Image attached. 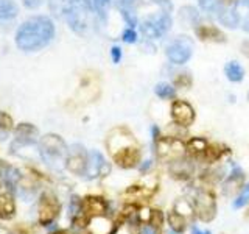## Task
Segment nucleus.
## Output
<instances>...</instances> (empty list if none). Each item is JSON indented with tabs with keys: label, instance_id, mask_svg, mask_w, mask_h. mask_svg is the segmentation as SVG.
<instances>
[{
	"label": "nucleus",
	"instance_id": "5",
	"mask_svg": "<svg viewBox=\"0 0 249 234\" xmlns=\"http://www.w3.org/2000/svg\"><path fill=\"white\" fill-rule=\"evenodd\" d=\"M193 53V44L187 36H179L167 47V58L173 64H184Z\"/></svg>",
	"mask_w": 249,
	"mask_h": 234
},
{
	"label": "nucleus",
	"instance_id": "7",
	"mask_svg": "<svg viewBox=\"0 0 249 234\" xmlns=\"http://www.w3.org/2000/svg\"><path fill=\"white\" fill-rule=\"evenodd\" d=\"M88 159H89V153L84 150L83 145H72L69 148L66 167L75 175H86Z\"/></svg>",
	"mask_w": 249,
	"mask_h": 234
},
{
	"label": "nucleus",
	"instance_id": "1",
	"mask_svg": "<svg viewBox=\"0 0 249 234\" xmlns=\"http://www.w3.org/2000/svg\"><path fill=\"white\" fill-rule=\"evenodd\" d=\"M54 38V25L47 16L30 18L16 33V44L23 52H37L49 45Z\"/></svg>",
	"mask_w": 249,
	"mask_h": 234
},
{
	"label": "nucleus",
	"instance_id": "16",
	"mask_svg": "<svg viewBox=\"0 0 249 234\" xmlns=\"http://www.w3.org/2000/svg\"><path fill=\"white\" fill-rule=\"evenodd\" d=\"M114 223L106 215H95L88 218V231L89 234H112Z\"/></svg>",
	"mask_w": 249,
	"mask_h": 234
},
{
	"label": "nucleus",
	"instance_id": "42",
	"mask_svg": "<svg viewBox=\"0 0 249 234\" xmlns=\"http://www.w3.org/2000/svg\"><path fill=\"white\" fill-rule=\"evenodd\" d=\"M140 234H156L154 226L153 225H145L142 228V231H140Z\"/></svg>",
	"mask_w": 249,
	"mask_h": 234
},
{
	"label": "nucleus",
	"instance_id": "19",
	"mask_svg": "<svg viewBox=\"0 0 249 234\" xmlns=\"http://www.w3.org/2000/svg\"><path fill=\"white\" fill-rule=\"evenodd\" d=\"M241 181H243V172H241L238 167H233V170L231 172V175L228 176L224 183V195H232L235 192H240V186Z\"/></svg>",
	"mask_w": 249,
	"mask_h": 234
},
{
	"label": "nucleus",
	"instance_id": "8",
	"mask_svg": "<svg viewBox=\"0 0 249 234\" xmlns=\"http://www.w3.org/2000/svg\"><path fill=\"white\" fill-rule=\"evenodd\" d=\"M171 119H173V123L178 125V127H190V125L195 122V109L190 103H187L185 100H175L171 103V109H170Z\"/></svg>",
	"mask_w": 249,
	"mask_h": 234
},
{
	"label": "nucleus",
	"instance_id": "32",
	"mask_svg": "<svg viewBox=\"0 0 249 234\" xmlns=\"http://www.w3.org/2000/svg\"><path fill=\"white\" fill-rule=\"evenodd\" d=\"M175 84L176 88H182V89H187L192 86V77L189 74H181L175 78Z\"/></svg>",
	"mask_w": 249,
	"mask_h": 234
},
{
	"label": "nucleus",
	"instance_id": "36",
	"mask_svg": "<svg viewBox=\"0 0 249 234\" xmlns=\"http://www.w3.org/2000/svg\"><path fill=\"white\" fill-rule=\"evenodd\" d=\"M198 2H199V6L202 8V10L207 11V13L213 11L218 5V0H198Z\"/></svg>",
	"mask_w": 249,
	"mask_h": 234
},
{
	"label": "nucleus",
	"instance_id": "37",
	"mask_svg": "<svg viewBox=\"0 0 249 234\" xmlns=\"http://www.w3.org/2000/svg\"><path fill=\"white\" fill-rule=\"evenodd\" d=\"M137 3V0H115V5L122 10H132L134 5Z\"/></svg>",
	"mask_w": 249,
	"mask_h": 234
},
{
	"label": "nucleus",
	"instance_id": "10",
	"mask_svg": "<svg viewBox=\"0 0 249 234\" xmlns=\"http://www.w3.org/2000/svg\"><path fill=\"white\" fill-rule=\"evenodd\" d=\"M39 131L31 123H20L14 130V144H11V150L23 145H31L37 142Z\"/></svg>",
	"mask_w": 249,
	"mask_h": 234
},
{
	"label": "nucleus",
	"instance_id": "3",
	"mask_svg": "<svg viewBox=\"0 0 249 234\" xmlns=\"http://www.w3.org/2000/svg\"><path fill=\"white\" fill-rule=\"evenodd\" d=\"M156 147V155L158 158L163 162H175L182 159V156L185 153V145L182 140H179L176 137H159L158 140H154Z\"/></svg>",
	"mask_w": 249,
	"mask_h": 234
},
{
	"label": "nucleus",
	"instance_id": "12",
	"mask_svg": "<svg viewBox=\"0 0 249 234\" xmlns=\"http://www.w3.org/2000/svg\"><path fill=\"white\" fill-rule=\"evenodd\" d=\"M107 174H109V166L105 161L103 155L97 150H90L88 159V169H86V176L92 179L97 176H105Z\"/></svg>",
	"mask_w": 249,
	"mask_h": 234
},
{
	"label": "nucleus",
	"instance_id": "33",
	"mask_svg": "<svg viewBox=\"0 0 249 234\" xmlns=\"http://www.w3.org/2000/svg\"><path fill=\"white\" fill-rule=\"evenodd\" d=\"M150 225H153L154 228H160L163 225V214L158 209H151V218H150Z\"/></svg>",
	"mask_w": 249,
	"mask_h": 234
},
{
	"label": "nucleus",
	"instance_id": "25",
	"mask_svg": "<svg viewBox=\"0 0 249 234\" xmlns=\"http://www.w3.org/2000/svg\"><path fill=\"white\" fill-rule=\"evenodd\" d=\"M224 153H226V147L215 144V145H207V148L204 150V153H202V156H204L209 162H215V161L220 159Z\"/></svg>",
	"mask_w": 249,
	"mask_h": 234
},
{
	"label": "nucleus",
	"instance_id": "39",
	"mask_svg": "<svg viewBox=\"0 0 249 234\" xmlns=\"http://www.w3.org/2000/svg\"><path fill=\"white\" fill-rule=\"evenodd\" d=\"M111 57H112V61L115 62V64H117V62H120V59H122V49H120V47H112V49H111Z\"/></svg>",
	"mask_w": 249,
	"mask_h": 234
},
{
	"label": "nucleus",
	"instance_id": "27",
	"mask_svg": "<svg viewBox=\"0 0 249 234\" xmlns=\"http://www.w3.org/2000/svg\"><path fill=\"white\" fill-rule=\"evenodd\" d=\"M207 142H206V139H202V137H193L190 139V142H189V150L195 155H202L204 153V150L207 148Z\"/></svg>",
	"mask_w": 249,
	"mask_h": 234
},
{
	"label": "nucleus",
	"instance_id": "2",
	"mask_svg": "<svg viewBox=\"0 0 249 234\" xmlns=\"http://www.w3.org/2000/svg\"><path fill=\"white\" fill-rule=\"evenodd\" d=\"M37 152L41 159L52 169L61 170L66 167L69 148L58 135H45L37 140Z\"/></svg>",
	"mask_w": 249,
	"mask_h": 234
},
{
	"label": "nucleus",
	"instance_id": "40",
	"mask_svg": "<svg viewBox=\"0 0 249 234\" xmlns=\"http://www.w3.org/2000/svg\"><path fill=\"white\" fill-rule=\"evenodd\" d=\"M240 50H241V53H243L245 57L249 59V39H245V41L241 42V45H240Z\"/></svg>",
	"mask_w": 249,
	"mask_h": 234
},
{
	"label": "nucleus",
	"instance_id": "29",
	"mask_svg": "<svg viewBox=\"0 0 249 234\" xmlns=\"http://www.w3.org/2000/svg\"><path fill=\"white\" fill-rule=\"evenodd\" d=\"M176 213L178 214H181L182 217H187V215H192L193 214V208H192V205L187 200H179L178 203H176Z\"/></svg>",
	"mask_w": 249,
	"mask_h": 234
},
{
	"label": "nucleus",
	"instance_id": "11",
	"mask_svg": "<svg viewBox=\"0 0 249 234\" xmlns=\"http://www.w3.org/2000/svg\"><path fill=\"white\" fill-rule=\"evenodd\" d=\"M196 214L199 220L202 222H210L213 220L216 215V205L215 198L212 194L209 192H201L196 197Z\"/></svg>",
	"mask_w": 249,
	"mask_h": 234
},
{
	"label": "nucleus",
	"instance_id": "18",
	"mask_svg": "<svg viewBox=\"0 0 249 234\" xmlns=\"http://www.w3.org/2000/svg\"><path fill=\"white\" fill-rule=\"evenodd\" d=\"M16 214V203L11 192L0 194V220H11Z\"/></svg>",
	"mask_w": 249,
	"mask_h": 234
},
{
	"label": "nucleus",
	"instance_id": "15",
	"mask_svg": "<svg viewBox=\"0 0 249 234\" xmlns=\"http://www.w3.org/2000/svg\"><path fill=\"white\" fill-rule=\"evenodd\" d=\"M195 33L201 39V41L207 42H224L226 35L220 28H216L215 25H209V23H198L195 25Z\"/></svg>",
	"mask_w": 249,
	"mask_h": 234
},
{
	"label": "nucleus",
	"instance_id": "9",
	"mask_svg": "<svg viewBox=\"0 0 249 234\" xmlns=\"http://www.w3.org/2000/svg\"><path fill=\"white\" fill-rule=\"evenodd\" d=\"M107 150L111 153V156H114L115 153H119L120 150H124V148L137 145L134 136L126 128H117L114 131H111L107 140H106Z\"/></svg>",
	"mask_w": 249,
	"mask_h": 234
},
{
	"label": "nucleus",
	"instance_id": "21",
	"mask_svg": "<svg viewBox=\"0 0 249 234\" xmlns=\"http://www.w3.org/2000/svg\"><path fill=\"white\" fill-rule=\"evenodd\" d=\"M218 19H220L223 25L229 27V28H235L240 22L238 14L233 10H229V8H221V10L218 11Z\"/></svg>",
	"mask_w": 249,
	"mask_h": 234
},
{
	"label": "nucleus",
	"instance_id": "13",
	"mask_svg": "<svg viewBox=\"0 0 249 234\" xmlns=\"http://www.w3.org/2000/svg\"><path fill=\"white\" fill-rule=\"evenodd\" d=\"M112 158L117 166H120L123 169H132L140 162V147L139 145L128 147V148H124V150L115 153Z\"/></svg>",
	"mask_w": 249,
	"mask_h": 234
},
{
	"label": "nucleus",
	"instance_id": "20",
	"mask_svg": "<svg viewBox=\"0 0 249 234\" xmlns=\"http://www.w3.org/2000/svg\"><path fill=\"white\" fill-rule=\"evenodd\" d=\"M224 72H226V77H228L232 83H238L245 78V69L241 67L237 61L228 62L224 67Z\"/></svg>",
	"mask_w": 249,
	"mask_h": 234
},
{
	"label": "nucleus",
	"instance_id": "17",
	"mask_svg": "<svg viewBox=\"0 0 249 234\" xmlns=\"http://www.w3.org/2000/svg\"><path fill=\"white\" fill-rule=\"evenodd\" d=\"M107 209V205L105 198L101 197H88L83 200V213L86 214V217H95V215H105Z\"/></svg>",
	"mask_w": 249,
	"mask_h": 234
},
{
	"label": "nucleus",
	"instance_id": "34",
	"mask_svg": "<svg viewBox=\"0 0 249 234\" xmlns=\"http://www.w3.org/2000/svg\"><path fill=\"white\" fill-rule=\"evenodd\" d=\"M13 119L6 113H0V130L2 131H10L13 130Z\"/></svg>",
	"mask_w": 249,
	"mask_h": 234
},
{
	"label": "nucleus",
	"instance_id": "31",
	"mask_svg": "<svg viewBox=\"0 0 249 234\" xmlns=\"http://www.w3.org/2000/svg\"><path fill=\"white\" fill-rule=\"evenodd\" d=\"M112 234H140L132 223H122L114 230Z\"/></svg>",
	"mask_w": 249,
	"mask_h": 234
},
{
	"label": "nucleus",
	"instance_id": "24",
	"mask_svg": "<svg viewBox=\"0 0 249 234\" xmlns=\"http://www.w3.org/2000/svg\"><path fill=\"white\" fill-rule=\"evenodd\" d=\"M154 94L162 100H170L176 97V88L168 83H158L154 88Z\"/></svg>",
	"mask_w": 249,
	"mask_h": 234
},
{
	"label": "nucleus",
	"instance_id": "44",
	"mask_svg": "<svg viewBox=\"0 0 249 234\" xmlns=\"http://www.w3.org/2000/svg\"><path fill=\"white\" fill-rule=\"evenodd\" d=\"M192 233H193V234H210V231H201V230L196 228V226H195V228L192 230Z\"/></svg>",
	"mask_w": 249,
	"mask_h": 234
},
{
	"label": "nucleus",
	"instance_id": "22",
	"mask_svg": "<svg viewBox=\"0 0 249 234\" xmlns=\"http://www.w3.org/2000/svg\"><path fill=\"white\" fill-rule=\"evenodd\" d=\"M19 13V8L13 0H0V20H8L16 18Z\"/></svg>",
	"mask_w": 249,
	"mask_h": 234
},
{
	"label": "nucleus",
	"instance_id": "30",
	"mask_svg": "<svg viewBox=\"0 0 249 234\" xmlns=\"http://www.w3.org/2000/svg\"><path fill=\"white\" fill-rule=\"evenodd\" d=\"M109 3H111V0H92L93 10H95V13H98L101 18H106Z\"/></svg>",
	"mask_w": 249,
	"mask_h": 234
},
{
	"label": "nucleus",
	"instance_id": "6",
	"mask_svg": "<svg viewBox=\"0 0 249 234\" xmlns=\"http://www.w3.org/2000/svg\"><path fill=\"white\" fill-rule=\"evenodd\" d=\"M59 201L50 192H44L39 198V208H37V220L41 225L47 226L52 223L56 215L59 214Z\"/></svg>",
	"mask_w": 249,
	"mask_h": 234
},
{
	"label": "nucleus",
	"instance_id": "43",
	"mask_svg": "<svg viewBox=\"0 0 249 234\" xmlns=\"http://www.w3.org/2000/svg\"><path fill=\"white\" fill-rule=\"evenodd\" d=\"M150 166H151V162H150V161H146V162L143 164V166L140 167V172H142V174H145V172L148 170V167H150Z\"/></svg>",
	"mask_w": 249,
	"mask_h": 234
},
{
	"label": "nucleus",
	"instance_id": "46",
	"mask_svg": "<svg viewBox=\"0 0 249 234\" xmlns=\"http://www.w3.org/2000/svg\"><path fill=\"white\" fill-rule=\"evenodd\" d=\"M248 100H249V94H248Z\"/></svg>",
	"mask_w": 249,
	"mask_h": 234
},
{
	"label": "nucleus",
	"instance_id": "38",
	"mask_svg": "<svg viewBox=\"0 0 249 234\" xmlns=\"http://www.w3.org/2000/svg\"><path fill=\"white\" fill-rule=\"evenodd\" d=\"M153 3L162 6L163 10H165L167 13H171V10H173V5H171V0H151Z\"/></svg>",
	"mask_w": 249,
	"mask_h": 234
},
{
	"label": "nucleus",
	"instance_id": "23",
	"mask_svg": "<svg viewBox=\"0 0 249 234\" xmlns=\"http://www.w3.org/2000/svg\"><path fill=\"white\" fill-rule=\"evenodd\" d=\"M198 11L195 10L193 6H182L179 10V19L184 23V25H198Z\"/></svg>",
	"mask_w": 249,
	"mask_h": 234
},
{
	"label": "nucleus",
	"instance_id": "28",
	"mask_svg": "<svg viewBox=\"0 0 249 234\" xmlns=\"http://www.w3.org/2000/svg\"><path fill=\"white\" fill-rule=\"evenodd\" d=\"M249 203V184H246V186H243L241 187V191H240V194H238V197H237V200L233 201V209H240V208H243V206H246Z\"/></svg>",
	"mask_w": 249,
	"mask_h": 234
},
{
	"label": "nucleus",
	"instance_id": "35",
	"mask_svg": "<svg viewBox=\"0 0 249 234\" xmlns=\"http://www.w3.org/2000/svg\"><path fill=\"white\" fill-rule=\"evenodd\" d=\"M122 39L124 42H128V44H134L137 41V33L134 31V28H126L123 31V35H122Z\"/></svg>",
	"mask_w": 249,
	"mask_h": 234
},
{
	"label": "nucleus",
	"instance_id": "41",
	"mask_svg": "<svg viewBox=\"0 0 249 234\" xmlns=\"http://www.w3.org/2000/svg\"><path fill=\"white\" fill-rule=\"evenodd\" d=\"M42 2L44 0H23V5L28 8H37V6H41Z\"/></svg>",
	"mask_w": 249,
	"mask_h": 234
},
{
	"label": "nucleus",
	"instance_id": "26",
	"mask_svg": "<svg viewBox=\"0 0 249 234\" xmlns=\"http://www.w3.org/2000/svg\"><path fill=\"white\" fill-rule=\"evenodd\" d=\"M168 225H170V228L173 230L175 233H184L185 231V218L181 215V214H178L176 211L175 213H170L168 214Z\"/></svg>",
	"mask_w": 249,
	"mask_h": 234
},
{
	"label": "nucleus",
	"instance_id": "45",
	"mask_svg": "<svg viewBox=\"0 0 249 234\" xmlns=\"http://www.w3.org/2000/svg\"><path fill=\"white\" fill-rule=\"evenodd\" d=\"M52 234H67V233H64V231H54V233H52Z\"/></svg>",
	"mask_w": 249,
	"mask_h": 234
},
{
	"label": "nucleus",
	"instance_id": "4",
	"mask_svg": "<svg viewBox=\"0 0 249 234\" xmlns=\"http://www.w3.org/2000/svg\"><path fill=\"white\" fill-rule=\"evenodd\" d=\"M171 18H170V13L163 11L154 18H150L143 20L140 23V30L142 33L148 38V39H158L162 38L165 33H168L170 28H171Z\"/></svg>",
	"mask_w": 249,
	"mask_h": 234
},
{
	"label": "nucleus",
	"instance_id": "14",
	"mask_svg": "<svg viewBox=\"0 0 249 234\" xmlns=\"http://www.w3.org/2000/svg\"><path fill=\"white\" fill-rule=\"evenodd\" d=\"M0 179H2V184L8 191L11 194H16L18 192L20 179H22V175L16 167L8 166L5 162H0Z\"/></svg>",
	"mask_w": 249,
	"mask_h": 234
}]
</instances>
